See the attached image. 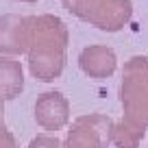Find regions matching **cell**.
<instances>
[{"instance_id": "3957f363", "label": "cell", "mask_w": 148, "mask_h": 148, "mask_svg": "<svg viewBox=\"0 0 148 148\" xmlns=\"http://www.w3.org/2000/svg\"><path fill=\"white\" fill-rule=\"evenodd\" d=\"M74 15L96 24L102 31H120L131 18V0H63Z\"/></svg>"}, {"instance_id": "8992f818", "label": "cell", "mask_w": 148, "mask_h": 148, "mask_svg": "<svg viewBox=\"0 0 148 148\" xmlns=\"http://www.w3.org/2000/svg\"><path fill=\"white\" fill-rule=\"evenodd\" d=\"M70 118V102L61 92H44L35 100V120L44 131H59Z\"/></svg>"}, {"instance_id": "52a82bcc", "label": "cell", "mask_w": 148, "mask_h": 148, "mask_svg": "<svg viewBox=\"0 0 148 148\" xmlns=\"http://www.w3.org/2000/svg\"><path fill=\"white\" fill-rule=\"evenodd\" d=\"M79 65L92 79H107L116 72V55L111 48L105 46H89L81 52Z\"/></svg>"}, {"instance_id": "8fae6325", "label": "cell", "mask_w": 148, "mask_h": 148, "mask_svg": "<svg viewBox=\"0 0 148 148\" xmlns=\"http://www.w3.org/2000/svg\"><path fill=\"white\" fill-rule=\"evenodd\" d=\"M0 148H20L15 135L11 133L5 124H0Z\"/></svg>"}, {"instance_id": "4fadbf2b", "label": "cell", "mask_w": 148, "mask_h": 148, "mask_svg": "<svg viewBox=\"0 0 148 148\" xmlns=\"http://www.w3.org/2000/svg\"><path fill=\"white\" fill-rule=\"evenodd\" d=\"M24 2H33V0H24Z\"/></svg>"}, {"instance_id": "9c48e42d", "label": "cell", "mask_w": 148, "mask_h": 148, "mask_svg": "<svg viewBox=\"0 0 148 148\" xmlns=\"http://www.w3.org/2000/svg\"><path fill=\"white\" fill-rule=\"evenodd\" d=\"M111 135H113V142H116L118 148H137V142L144 135V131H142V126H137L133 120L124 118L122 122H118V124L111 129Z\"/></svg>"}, {"instance_id": "277c9868", "label": "cell", "mask_w": 148, "mask_h": 148, "mask_svg": "<svg viewBox=\"0 0 148 148\" xmlns=\"http://www.w3.org/2000/svg\"><path fill=\"white\" fill-rule=\"evenodd\" d=\"M111 120L100 113L83 116L74 122L65 137V148H105L111 135Z\"/></svg>"}, {"instance_id": "30bf717a", "label": "cell", "mask_w": 148, "mask_h": 148, "mask_svg": "<svg viewBox=\"0 0 148 148\" xmlns=\"http://www.w3.org/2000/svg\"><path fill=\"white\" fill-rule=\"evenodd\" d=\"M28 148H63V144L55 137V135H35V137L28 142Z\"/></svg>"}, {"instance_id": "5b68a950", "label": "cell", "mask_w": 148, "mask_h": 148, "mask_svg": "<svg viewBox=\"0 0 148 148\" xmlns=\"http://www.w3.org/2000/svg\"><path fill=\"white\" fill-rule=\"evenodd\" d=\"M35 18L2 15L0 18V52L7 57L26 55L33 42Z\"/></svg>"}, {"instance_id": "6da1fadb", "label": "cell", "mask_w": 148, "mask_h": 148, "mask_svg": "<svg viewBox=\"0 0 148 148\" xmlns=\"http://www.w3.org/2000/svg\"><path fill=\"white\" fill-rule=\"evenodd\" d=\"M68 31L65 24L55 15L35 18L33 42L28 48V72L37 81H55L65 68Z\"/></svg>"}, {"instance_id": "7c38bea8", "label": "cell", "mask_w": 148, "mask_h": 148, "mask_svg": "<svg viewBox=\"0 0 148 148\" xmlns=\"http://www.w3.org/2000/svg\"><path fill=\"white\" fill-rule=\"evenodd\" d=\"M2 116H5V98L0 96V124H2Z\"/></svg>"}, {"instance_id": "7a4b0ae2", "label": "cell", "mask_w": 148, "mask_h": 148, "mask_svg": "<svg viewBox=\"0 0 148 148\" xmlns=\"http://www.w3.org/2000/svg\"><path fill=\"white\" fill-rule=\"evenodd\" d=\"M120 98L129 120L148 124V59L146 57H133L126 63Z\"/></svg>"}, {"instance_id": "ba28073f", "label": "cell", "mask_w": 148, "mask_h": 148, "mask_svg": "<svg viewBox=\"0 0 148 148\" xmlns=\"http://www.w3.org/2000/svg\"><path fill=\"white\" fill-rule=\"evenodd\" d=\"M24 89V70L22 63L13 57H0V96L5 100H15Z\"/></svg>"}]
</instances>
